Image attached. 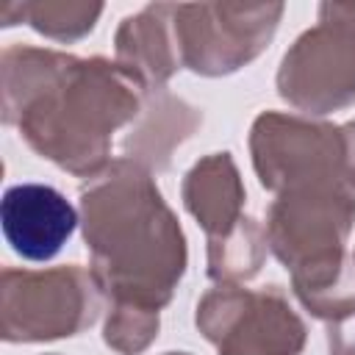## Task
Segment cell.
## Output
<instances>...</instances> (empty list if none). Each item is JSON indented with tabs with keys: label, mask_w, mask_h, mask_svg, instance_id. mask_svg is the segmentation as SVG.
Masks as SVG:
<instances>
[{
	"label": "cell",
	"mask_w": 355,
	"mask_h": 355,
	"mask_svg": "<svg viewBox=\"0 0 355 355\" xmlns=\"http://www.w3.org/2000/svg\"><path fill=\"white\" fill-rule=\"evenodd\" d=\"M6 122L28 144L72 175L108 161L111 133L139 114L141 89L130 69L105 58H75L53 50L14 47L3 55Z\"/></svg>",
	"instance_id": "6da1fadb"
},
{
	"label": "cell",
	"mask_w": 355,
	"mask_h": 355,
	"mask_svg": "<svg viewBox=\"0 0 355 355\" xmlns=\"http://www.w3.org/2000/svg\"><path fill=\"white\" fill-rule=\"evenodd\" d=\"M80 208L97 286L114 305L158 313L186 269V241L150 172L133 158L114 161L83 189Z\"/></svg>",
	"instance_id": "7a4b0ae2"
},
{
	"label": "cell",
	"mask_w": 355,
	"mask_h": 355,
	"mask_svg": "<svg viewBox=\"0 0 355 355\" xmlns=\"http://www.w3.org/2000/svg\"><path fill=\"white\" fill-rule=\"evenodd\" d=\"M94 275L64 266L50 272L3 275V338L6 341H44L75 336L97 316Z\"/></svg>",
	"instance_id": "3957f363"
},
{
	"label": "cell",
	"mask_w": 355,
	"mask_h": 355,
	"mask_svg": "<svg viewBox=\"0 0 355 355\" xmlns=\"http://www.w3.org/2000/svg\"><path fill=\"white\" fill-rule=\"evenodd\" d=\"M330 19L286 53L280 94L311 114H330L355 100V6H322Z\"/></svg>",
	"instance_id": "277c9868"
},
{
	"label": "cell",
	"mask_w": 355,
	"mask_h": 355,
	"mask_svg": "<svg viewBox=\"0 0 355 355\" xmlns=\"http://www.w3.org/2000/svg\"><path fill=\"white\" fill-rule=\"evenodd\" d=\"M197 327L219 355H297L305 344V327L277 286L214 288L197 305Z\"/></svg>",
	"instance_id": "5b68a950"
},
{
	"label": "cell",
	"mask_w": 355,
	"mask_h": 355,
	"mask_svg": "<svg viewBox=\"0 0 355 355\" xmlns=\"http://www.w3.org/2000/svg\"><path fill=\"white\" fill-rule=\"evenodd\" d=\"M0 225L6 241L25 261H50L78 225L69 200L44 183H19L3 194Z\"/></svg>",
	"instance_id": "8992f818"
},
{
	"label": "cell",
	"mask_w": 355,
	"mask_h": 355,
	"mask_svg": "<svg viewBox=\"0 0 355 355\" xmlns=\"http://www.w3.org/2000/svg\"><path fill=\"white\" fill-rule=\"evenodd\" d=\"M183 200L208 230L211 247H219L255 227L252 219L241 216L244 189L230 153H214L194 164L183 183Z\"/></svg>",
	"instance_id": "52a82bcc"
},
{
	"label": "cell",
	"mask_w": 355,
	"mask_h": 355,
	"mask_svg": "<svg viewBox=\"0 0 355 355\" xmlns=\"http://www.w3.org/2000/svg\"><path fill=\"white\" fill-rule=\"evenodd\" d=\"M155 330H158V313L130 305H114L105 322V344L125 355H136L153 341Z\"/></svg>",
	"instance_id": "ba28073f"
},
{
	"label": "cell",
	"mask_w": 355,
	"mask_h": 355,
	"mask_svg": "<svg viewBox=\"0 0 355 355\" xmlns=\"http://www.w3.org/2000/svg\"><path fill=\"white\" fill-rule=\"evenodd\" d=\"M166 355H189V352H166Z\"/></svg>",
	"instance_id": "9c48e42d"
}]
</instances>
